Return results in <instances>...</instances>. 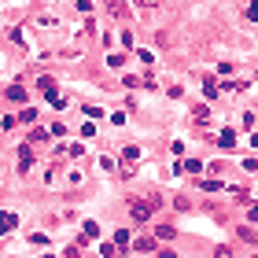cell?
I'll return each mask as SVG.
<instances>
[{"label": "cell", "instance_id": "cell-1", "mask_svg": "<svg viewBox=\"0 0 258 258\" xmlns=\"http://www.w3.org/2000/svg\"><path fill=\"white\" fill-rule=\"evenodd\" d=\"M155 196L151 199H129V214H133V221H148L151 218V210H155Z\"/></svg>", "mask_w": 258, "mask_h": 258}, {"label": "cell", "instance_id": "cell-2", "mask_svg": "<svg viewBox=\"0 0 258 258\" xmlns=\"http://www.w3.org/2000/svg\"><path fill=\"white\" fill-rule=\"evenodd\" d=\"M37 89H41L44 96H48V103H52V107H63V103H67V100H63V96L56 92V81H52V78H41V81H37Z\"/></svg>", "mask_w": 258, "mask_h": 258}, {"label": "cell", "instance_id": "cell-3", "mask_svg": "<svg viewBox=\"0 0 258 258\" xmlns=\"http://www.w3.org/2000/svg\"><path fill=\"white\" fill-rule=\"evenodd\" d=\"M30 166H34V151H30V144H22V148H19V170L26 174Z\"/></svg>", "mask_w": 258, "mask_h": 258}, {"label": "cell", "instance_id": "cell-4", "mask_svg": "<svg viewBox=\"0 0 258 258\" xmlns=\"http://www.w3.org/2000/svg\"><path fill=\"white\" fill-rule=\"evenodd\" d=\"M133 251H140V255H151V251H155V236H140V240H133Z\"/></svg>", "mask_w": 258, "mask_h": 258}, {"label": "cell", "instance_id": "cell-5", "mask_svg": "<svg viewBox=\"0 0 258 258\" xmlns=\"http://www.w3.org/2000/svg\"><path fill=\"white\" fill-rule=\"evenodd\" d=\"M107 8H111V15H115V19H129V8H125L122 0H107Z\"/></svg>", "mask_w": 258, "mask_h": 258}, {"label": "cell", "instance_id": "cell-6", "mask_svg": "<svg viewBox=\"0 0 258 258\" xmlns=\"http://www.w3.org/2000/svg\"><path fill=\"white\" fill-rule=\"evenodd\" d=\"M218 144H221L225 151H233V148H236V133H233V129H225V133L218 137Z\"/></svg>", "mask_w": 258, "mask_h": 258}, {"label": "cell", "instance_id": "cell-7", "mask_svg": "<svg viewBox=\"0 0 258 258\" xmlns=\"http://www.w3.org/2000/svg\"><path fill=\"white\" fill-rule=\"evenodd\" d=\"M8 100H15V103H26V89H22V85H11V89H8Z\"/></svg>", "mask_w": 258, "mask_h": 258}, {"label": "cell", "instance_id": "cell-8", "mask_svg": "<svg viewBox=\"0 0 258 258\" xmlns=\"http://www.w3.org/2000/svg\"><path fill=\"white\" fill-rule=\"evenodd\" d=\"M129 236H133V233H129V229H115V243H118V247H129Z\"/></svg>", "mask_w": 258, "mask_h": 258}, {"label": "cell", "instance_id": "cell-9", "mask_svg": "<svg viewBox=\"0 0 258 258\" xmlns=\"http://www.w3.org/2000/svg\"><path fill=\"white\" fill-rule=\"evenodd\" d=\"M15 225H19L15 214H4V210H0V229H4V233H8V229H15Z\"/></svg>", "mask_w": 258, "mask_h": 258}, {"label": "cell", "instance_id": "cell-10", "mask_svg": "<svg viewBox=\"0 0 258 258\" xmlns=\"http://www.w3.org/2000/svg\"><path fill=\"white\" fill-rule=\"evenodd\" d=\"M203 92H207V100H214V96H218V81H214V78L203 81Z\"/></svg>", "mask_w": 258, "mask_h": 258}, {"label": "cell", "instance_id": "cell-11", "mask_svg": "<svg viewBox=\"0 0 258 258\" xmlns=\"http://www.w3.org/2000/svg\"><path fill=\"white\" fill-rule=\"evenodd\" d=\"M240 240H243V243H258V233H255V229H247V225H243V229H240Z\"/></svg>", "mask_w": 258, "mask_h": 258}, {"label": "cell", "instance_id": "cell-12", "mask_svg": "<svg viewBox=\"0 0 258 258\" xmlns=\"http://www.w3.org/2000/svg\"><path fill=\"white\" fill-rule=\"evenodd\" d=\"M155 236H159V240H174V229H170V225H159V229H155Z\"/></svg>", "mask_w": 258, "mask_h": 258}, {"label": "cell", "instance_id": "cell-13", "mask_svg": "<svg viewBox=\"0 0 258 258\" xmlns=\"http://www.w3.org/2000/svg\"><path fill=\"white\" fill-rule=\"evenodd\" d=\"M184 170H188V174H199L203 162H199V159H188V162H184Z\"/></svg>", "mask_w": 258, "mask_h": 258}, {"label": "cell", "instance_id": "cell-14", "mask_svg": "<svg viewBox=\"0 0 258 258\" xmlns=\"http://www.w3.org/2000/svg\"><path fill=\"white\" fill-rule=\"evenodd\" d=\"M214 258H233V247H225V243H221V247H214Z\"/></svg>", "mask_w": 258, "mask_h": 258}, {"label": "cell", "instance_id": "cell-15", "mask_svg": "<svg viewBox=\"0 0 258 258\" xmlns=\"http://www.w3.org/2000/svg\"><path fill=\"white\" fill-rule=\"evenodd\" d=\"M19 118H22V122H30V125H34V118H37V111H34V107H26V111H22V115H19Z\"/></svg>", "mask_w": 258, "mask_h": 258}, {"label": "cell", "instance_id": "cell-16", "mask_svg": "<svg viewBox=\"0 0 258 258\" xmlns=\"http://www.w3.org/2000/svg\"><path fill=\"white\" fill-rule=\"evenodd\" d=\"M11 125H15V118H11V115H4V118H0V129H11Z\"/></svg>", "mask_w": 258, "mask_h": 258}, {"label": "cell", "instance_id": "cell-17", "mask_svg": "<svg viewBox=\"0 0 258 258\" xmlns=\"http://www.w3.org/2000/svg\"><path fill=\"white\" fill-rule=\"evenodd\" d=\"M247 218H251V221H258V203H251V207H247Z\"/></svg>", "mask_w": 258, "mask_h": 258}, {"label": "cell", "instance_id": "cell-18", "mask_svg": "<svg viewBox=\"0 0 258 258\" xmlns=\"http://www.w3.org/2000/svg\"><path fill=\"white\" fill-rule=\"evenodd\" d=\"M137 8H159V0H137Z\"/></svg>", "mask_w": 258, "mask_h": 258}, {"label": "cell", "instance_id": "cell-19", "mask_svg": "<svg viewBox=\"0 0 258 258\" xmlns=\"http://www.w3.org/2000/svg\"><path fill=\"white\" fill-rule=\"evenodd\" d=\"M247 19H258V0H255V4L247 8Z\"/></svg>", "mask_w": 258, "mask_h": 258}]
</instances>
